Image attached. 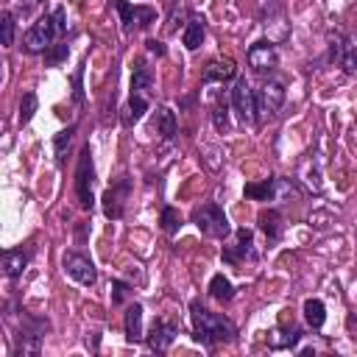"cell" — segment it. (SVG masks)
Instances as JSON below:
<instances>
[{"label":"cell","mask_w":357,"mask_h":357,"mask_svg":"<svg viewBox=\"0 0 357 357\" xmlns=\"http://www.w3.org/2000/svg\"><path fill=\"white\" fill-rule=\"evenodd\" d=\"M190 324H192V340L206 346V349H215L220 343H231L237 337L234 321L226 318L223 312H212L198 298L190 301Z\"/></svg>","instance_id":"1"},{"label":"cell","mask_w":357,"mask_h":357,"mask_svg":"<svg viewBox=\"0 0 357 357\" xmlns=\"http://www.w3.org/2000/svg\"><path fill=\"white\" fill-rule=\"evenodd\" d=\"M67 33V11L59 6L50 14H42L25 33H22V50L25 53H45L56 45L59 36Z\"/></svg>","instance_id":"2"},{"label":"cell","mask_w":357,"mask_h":357,"mask_svg":"<svg viewBox=\"0 0 357 357\" xmlns=\"http://www.w3.org/2000/svg\"><path fill=\"white\" fill-rule=\"evenodd\" d=\"M190 220L195 223V229L206 237H215V240H226L231 226H229V218L223 212V206L218 201H204L201 206H195L190 212Z\"/></svg>","instance_id":"3"},{"label":"cell","mask_w":357,"mask_h":357,"mask_svg":"<svg viewBox=\"0 0 357 357\" xmlns=\"http://www.w3.org/2000/svg\"><path fill=\"white\" fill-rule=\"evenodd\" d=\"M47 332H50V321H47V318H36V315H28V312L22 310V326H20V332H17V346H14V351H17L20 357H25V354L36 357V354L42 351V340H45Z\"/></svg>","instance_id":"4"},{"label":"cell","mask_w":357,"mask_h":357,"mask_svg":"<svg viewBox=\"0 0 357 357\" xmlns=\"http://www.w3.org/2000/svg\"><path fill=\"white\" fill-rule=\"evenodd\" d=\"M329 61L337 64L346 75L357 73V33L335 31L329 33Z\"/></svg>","instance_id":"5"},{"label":"cell","mask_w":357,"mask_h":357,"mask_svg":"<svg viewBox=\"0 0 357 357\" xmlns=\"http://www.w3.org/2000/svg\"><path fill=\"white\" fill-rule=\"evenodd\" d=\"M245 195L254 198V201H284V198L298 195V187H296L290 178L268 176L265 181H251V184H245Z\"/></svg>","instance_id":"6"},{"label":"cell","mask_w":357,"mask_h":357,"mask_svg":"<svg viewBox=\"0 0 357 357\" xmlns=\"http://www.w3.org/2000/svg\"><path fill=\"white\" fill-rule=\"evenodd\" d=\"M92 184H95L92 151H89V145H84V148H81V153H78V167H75V198H78L81 209H92V206H95Z\"/></svg>","instance_id":"7"},{"label":"cell","mask_w":357,"mask_h":357,"mask_svg":"<svg viewBox=\"0 0 357 357\" xmlns=\"http://www.w3.org/2000/svg\"><path fill=\"white\" fill-rule=\"evenodd\" d=\"M284 98H287L284 84L276 81V78H265L262 86L257 89V117H259V123L268 120V117H273L282 109Z\"/></svg>","instance_id":"8"},{"label":"cell","mask_w":357,"mask_h":357,"mask_svg":"<svg viewBox=\"0 0 357 357\" xmlns=\"http://www.w3.org/2000/svg\"><path fill=\"white\" fill-rule=\"evenodd\" d=\"M229 98H231V109L237 112V117L243 123H248V126L259 123V117H257V89H251V84L245 78H237L234 81Z\"/></svg>","instance_id":"9"},{"label":"cell","mask_w":357,"mask_h":357,"mask_svg":"<svg viewBox=\"0 0 357 357\" xmlns=\"http://www.w3.org/2000/svg\"><path fill=\"white\" fill-rule=\"evenodd\" d=\"M61 268H64V273H67L73 282H78V284L92 287V284L98 282V268H95V262H92L86 254H81V251H64V254H61Z\"/></svg>","instance_id":"10"},{"label":"cell","mask_w":357,"mask_h":357,"mask_svg":"<svg viewBox=\"0 0 357 357\" xmlns=\"http://www.w3.org/2000/svg\"><path fill=\"white\" fill-rule=\"evenodd\" d=\"M220 259L229 262V265H243L245 259H257V248H254V231L240 226L234 231V243L231 245H223L220 248Z\"/></svg>","instance_id":"11"},{"label":"cell","mask_w":357,"mask_h":357,"mask_svg":"<svg viewBox=\"0 0 357 357\" xmlns=\"http://www.w3.org/2000/svg\"><path fill=\"white\" fill-rule=\"evenodd\" d=\"M245 59H248V67H251L257 75H268V73H273L276 64H279V50H276L273 42L259 39V42H254V45L248 47Z\"/></svg>","instance_id":"12"},{"label":"cell","mask_w":357,"mask_h":357,"mask_svg":"<svg viewBox=\"0 0 357 357\" xmlns=\"http://www.w3.org/2000/svg\"><path fill=\"white\" fill-rule=\"evenodd\" d=\"M128 195H131V178H128V176H120V181L112 184V187L103 192V198H100L103 215H106L109 220H120V218L126 215V201H128Z\"/></svg>","instance_id":"13"},{"label":"cell","mask_w":357,"mask_h":357,"mask_svg":"<svg viewBox=\"0 0 357 357\" xmlns=\"http://www.w3.org/2000/svg\"><path fill=\"white\" fill-rule=\"evenodd\" d=\"M114 8L120 14L123 31H134V28H151L156 20V11L151 6H134L128 0H114Z\"/></svg>","instance_id":"14"},{"label":"cell","mask_w":357,"mask_h":357,"mask_svg":"<svg viewBox=\"0 0 357 357\" xmlns=\"http://www.w3.org/2000/svg\"><path fill=\"white\" fill-rule=\"evenodd\" d=\"M176 335H178V324L165 321V318H156V321L151 324L148 335H145V343H148L151 351H167V349L173 346Z\"/></svg>","instance_id":"15"},{"label":"cell","mask_w":357,"mask_h":357,"mask_svg":"<svg viewBox=\"0 0 357 357\" xmlns=\"http://www.w3.org/2000/svg\"><path fill=\"white\" fill-rule=\"evenodd\" d=\"M151 89H153V70L148 67V61L137 59L134 70H131V98L151 100Z\"/></svg>","instance_id":"16"},{"label":"cell","mask_w":357,"mask_h":357,"mask_svg":"<svg viewBox=\"0 0 357 357\" xmlns=\"http://www.w3.org/2000/svg\"><path fill=\"white\" fill-rule=\"evenodd\" d=\"M234 75H237L234 59H212V61L204 67L201 84H223V81H231Z\"/></svg>","instance_id":"17"},{"label":"cell","mask_w":357,"mask_h":357,"mask_svg":"<svg viewBox=\"0 0 357 357\" xmlns=\"http://www.w3.org/2000/svg\"><path fill=\"white\" fill-rule=\"evenodd\" d=\"M28 259H31V251L28 248H6L0 254V265H3V273L8 279H20L22 271L28 268Z\"/></svg>","instance_id":"18"},{"label":"cell","mask_w":357,"mask_h":357,"mask_svg":"<svg viewBox=\"0 0 357 357\" xmlns=\"http://www.w3.org/2000/svg\"><path fill=\"white\" fill-rule=\"evenodd\" d=\"M301 335H304V332H301V329H298L293 321L287 324V321L282 318V324H279V326L271 332L268 346H271V349H296V343L301 340Z\"/></svg>","instance_id":"19"},{"label":"cell","mask_w":357,"mask_h":357,"mask_svg":"<svg viewBox=\"0 0 357 357\" xmlns=\"http://www.w3.org/2000/svg\"><path fill=\"white\" fill-rule=\"evenodd\" d=\"M257 226H259V231L268 237V243H276V240L282 237V231H284V218H282L279 209H259Z\"/></svg>","instance_id":"20"},{"label":"cell","mask_w":357,"mask_h":357,"mask_svg":"<svg viewBox=\"0 0 357 357\" xmlns=\"http://www.w3.org/2000/svg\"><path fill=\"white\" fill-rule=\"evenodd\" d=\"M206 39V20L198 17V14H190L187 22H184V33H181V42L187 50H198Z\"/></svg>","instance_id":"21"},{"label":"cell","mask_w":357,"mask_h":357,"mask_svg":"<svg viewBox=\"0 0 357 357\" xmlns=\"http://www.w3.org/2000/svg\"><path fill=\"white\" fill-rule=\"evenodd\" d=\"M123 324H126V340H128V343L145 340V329H142V304H139V301H131V304L126 307Z\"/></svg>","instance_id":"22"},{"label":"cell","mask_w":357,"mask_h":357,"mask_svg":"<svg viewBox=\"0 0 357 357\" xmlns=\"http://www.w3.org/2000/svg\"><path fill=\"white\" fill-rule=\"evenodd\" d=\"M156 131L162 134L165 142H173L176 134H178V120H176V112L170 106H159L156 109Z\"/></svg>","instance_id":"23"},{"label":"cell","mask_w":357,"mask_h":357,"mask_svg":"<svg viewBox=\"0 0 357 357\" xmlns=\"http://www.w3.org/2000/svg\"><path fill=\"white\" fill-rule=\"evenodd\" d=\"M206 293H209L215 301H220V304H229V301L234 298V284H231V279H229V276H223V273H215V276L209 279V287H206Z\"/></svg>","instance_id":"24"},{"label":"cell","mask_w":357,"mask_h":357,"mask_svg":"<svg viewBox=\"0 0 357 357\" xmlns=\"http://www.w3.org/2000/svg\"><path fill=\"white\" fill-rule=\"evenodd\" d=\"M301 310H304V321H307L310 329H321L324 326V321H326V304L321 298H307Z\"/></svg>","instance_id":"25"},{"label":"cell","mask_w":357,"mask_h":357,"mask_svg":"<svg viewBox=\"0 0 357 357\" xmlns=\"http://www.w3.org/2000/svg\"><path fill=\"white\" fill-rule=\"evenodd\" d=\"M36 106H39V100H36V92H33V89L22 92V98H20V126H28V123L33 120V114H36Z\"/></svg>","instance_id":"26"},{"label":"cell","mask_w":357,"mask_h":357,"mask_svg":"<svg viewBox=\"0 0 357 357\" xmlns=\"http://www.w3.org/2000/svg\"><path fill=\"white\" fill-rule=\"evenodd\" d=\"M159 223H162V231H167V234H176L178 229H181V215H178V209L176 206H162V212H159Z\"/></svg>","instance_id":"27"},{"label":"cell","mask_w":357,"mask_h":357,"mask_svg":"<svg viewBox=\"0 0 357 357\" xmlns=\"http://www.w3.org/2000/svg\"><path fill=\"white\" fill-rule=\"evenodd\" d=\"M212 126H215L220 134H226V131L231 128V123H229V106H226L223 98H218L215 106H212Z\"/></svg>","instance_id":"28"},{"label":"cell","mask_w":357,"mask_h":357,"mask_svg":"<svg viewBox=\"0 0 357 357\" xmlns=\"http://www.w3.org/2000/svg\"><path fill=\"white\" fill-rule=\"evenodd\" d=\"M73 134H75V126H70V128H61V131L53 137V148H56V162H59V165L64 162V151L70 148V142H73Z\"/></svg>","instance_id":"29"},{"label":"cell","mask_w":357,"mask_h":357,"mask_svg":"<svg viewBox=\"0 0 357 357\" xmlns=\"http://www.w3.org/2000/svg\"><path fill=\"white\" fill-rule=\"evenodd\" d=\"M0 28H3V45L11 47L14 45V11H3L0 14Z\"/></svg>","instance_id":"30"},{"label":"cell","mask_w":357,"mask_h":357,"mask_svg":"<svg viewBox=\"0 0 357 357\" xmlns=\"http://www.w3.org/2000/svg\"><path fill=\"white\" fill-rule=\"evenodd\" d=\"M67 53H70L67 45H53L50 50H45V64H47V67H59V64L67 59Z\"/></svg>","instance_id":"31"},{"label":"cell","mask_w":357,"mask_h":357,"mask_svg":"<svg viewBox=\"0 0 357 357\" xmlns=\"http://www.w3.org/2000/svg\"><path fill=\"white\" fill-rule=\"evenodd\" d=\"M128 296H134L131 284H126L123 279H114V282H112V304H123Z\"/></svg>","instance_id":"32"},{"label":"cell","mask_w":357,"mask_h":357,"mask_svg":"<svg viewBox=\"0 0 357 357\" xmlns=\"http://www.w3.org/2000/svg\"><path fill=\"white\" fill-rule=\"evenodd\" d=\"M81 75H84V64H81V67H78V73L73 75V86H75V89H73V100H75V103H81V100H84V92H81Z\"/></svg>","instance_id":"33"},{"label":"cell","mask_w":357,"mask_h":357,"mask_svg":"<svg viewBox=\"0 0 357 357\" xmlns=\"http://www.w3.org/2000/svg\"><path fill=\"white\" fill-rule=\"evenodd\" d=\"M145 47H148V53L165 56V45H162V42H156V39H148V42H145Z\"/></svg>","instance_id":"34"}]
</instances>
